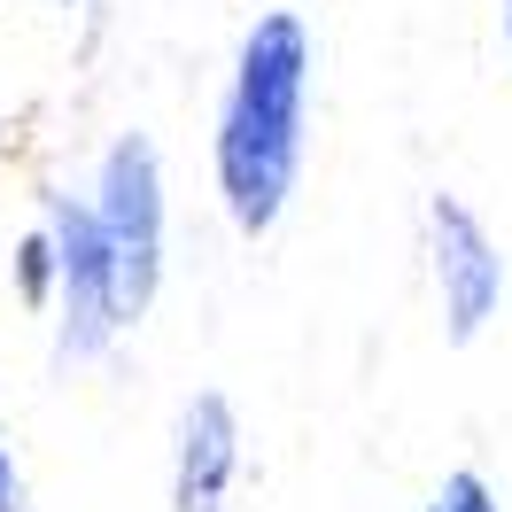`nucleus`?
I'll return each instance as SVG.
<instances>
[{"label":"nucleus","instance_id":"nucleus-1","mask_svg":"<svg viewBox=\"0 0 512 512\" xmlns=\"http://www.w3.org/2000/svg\"><path fill=\"white\" fill-rule=\"evenodd\" d=\"M303 86H311V39L295 16H264L241 47L233 101L218 125V187L241 233H264L280 218L303 163Z\"/></svg>","mask_w":512,"mask_h":512},{"label":"nucleus","instance_id":"nucleus-2","mask_svg":"<svg viewBox=\"0 0 512 512\" xmlns=\"http://www.w3.org/2000/svg\"><path fill=\"white\" fill-rule=\"evenodd\" d=\"M101 241H109V264H117V295H125V319L148 311L156 295V264H163V187H156V148L148 140H117L109 163H101Z\"/></svg>","mask_w":512,"mask_h":512},{"label":"nucleus","instance_id":"nucleus-3","mask_svg":"<svg viewBox=\"0 0 512 512\" xmlns=\"http://www.w3.org/2000/svg\"><path fill=\"white\" fill-rule=\"evenodd\" d=\"M55 272H63V350L94 357L125 326L117 264H109V241H101L94 210H55Z\"/></svg>","mask_w":512,"mask_h":512},{"label":"nucleus","instance_id":"nucleus-4","mask_svg":"<svg viewBox=\"0 0 512 512\" xmlns=\"http://www.w3.org/2000/svg\"><path fill=\"white\" fill-rule=\"evenodd\" d=\"M427 225H435V280H443L450 342H474L481 319H489L497 295H505V264H497V249H489V233L474 225L466 202H435Z\"/></svg>","mask_w":512,"mask_h":512},{"label":"nucleus","instance_id":"nucleus-5","mask_svg":"<svg viewBox=\"0 0 512 512\" xmlns=\"http://www.w3.org/2000/svg\"><path fill=\"white\" fill-rule=\"evenodd\" d=\"M233 458H241V443H233V412H225V396H194L187 427H179V481H171L179 512H225Z\"/></svg>","mask_w":512,"mask_h":512},{"label":"nucleus","instance_id":"nucleus-6","mask_svg":"<svg viewBox=\"0 0 512 512\" xmlns=\"http://www.w3.org/2000/svg\"><path fill=\"white\" fill-rule=\"evenodd\" d=\"M427 512H497V505H489L481 474H450L443 489H435V505H427Z\"/></svg>","mask_w":512,"mask_h":512},{"label":"nucleus","instance_id":"nucleus-7","mask_svg":"<svg viewBox=\"0 0 512 512\" xmlns=\"http://www.w3.org/2000/svg\"><path fill=\"white\" fill-rule=\"evenodd\" d=\"M0 512H16V466H8V450H0Z\"/></svg>","mask_w":512,"mask_h":512},{"label":"nucleus","instance_id":"nucleus-8","mask_svg":"<svg viewBox=\"0 0 512 512\" xmlns=\"http://www.w3.org/2000/svg\"><path fill=\"white\" fill-rule=\"evenodd\" d=\"M505 39H512V0H505Z\"/></svg>","mask_w":512,"mask_h":512}]
</instances>
